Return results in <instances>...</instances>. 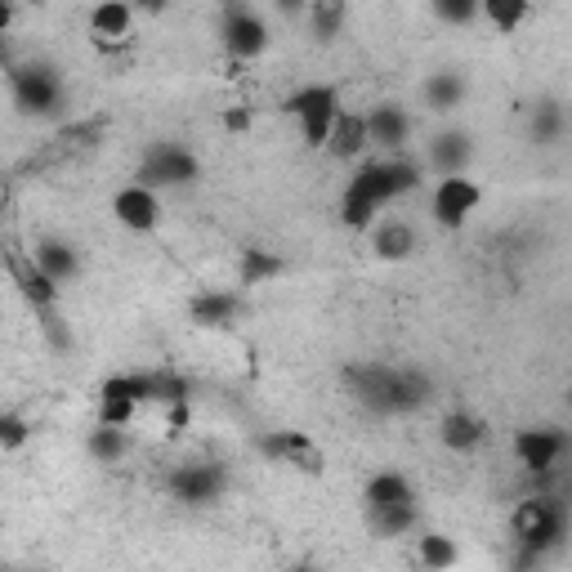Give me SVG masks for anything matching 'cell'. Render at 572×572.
Segmentation results:
<instances>
[{
    "label": "cell",
    "instance_id": "cell-23",
    "mask_svg": "<svg viewBox=\"0 0 572 572\" xmlns=\"http://www.w3.org/2000/svg\"><path fill=\"white\" fill-rule=\"evenodd\" d=\"M425 99H429V108L434 112H452L456 103L465 99V81L456 72H434L425 81Z\"/></svg>",
    "mask_w": 572,
    "mask_h": 572
},
{
    "label": "cell",
    "instance_id": "cell-6",
    "mask_svg": "<svg viewBox=\"0 0 572 572\" xmlns=\"http://www.w3.org/2000/svg\"><path fill=\"white\" fill-rule=\"evenodd\" d=\"M219 41L233 59H260L269 50V23L251 5H224L219 9Z\"/></svg>",
    "mask_w": 572,
    "mask_h": 572
},
{
    "label": "cell",
    "instance_id": "cell-34",
    "mask_svg": "<svg viewBox=\"0 0 572 572\" xmlns=\"http://www.w3.org/2000/svg\"><path fill=\"white\" fill-rule=\"evenodd\" d=\"M23 438H27L23 416H14V412L0 416V447H5V452H18V447H23Z\"/></svg>",
    "mask_w": 572,
    "mask_h": 572
},
{
    "label": "cell",
    "instance_id": "cell-16",
    "mask_svg": "<svg viewBox=\"0 0 572 572\" xmlns=\"http://www.w3.org/2000/svg\"><path fill=\"white\" fill-rule=\"evenodd\" d=\"M371 148V130H367V112H340L336 130L327 139V152L336 161H358Z\"/></svg>",
    "mask_w": 572,
    "mask_h": 572
},
{
    "label": "cell",
    "instance_id": "cell-30",
    "mask_svg": "<svg viewBox=\"0 0 572 572\" xmlns=\"http://www.w3.org/2000/svg\"><path fill=\"white\" fill-rule=\"evenodd\" d=\"M139 416V403H130V398H108L99 394V425H112V429H126L130 421Z\"/></svg>",
    "mask_w": 572,
    "mask_h": 572
},
{
    "label": "cell",
    "instance_id": "cell-10",
    "mask_svg": "<svg viewBox=\"0 0 572 572\" xmlns=\"http://www.w3.org/2000/svg\"><path fill=\"white\" fill-rule=\"evenodd\" d=\"M5 264H9V282L23 291V300L32 304L36 313H41V309H54V304H59V282L45 278V273L36 269L32 255H23L18 246H9V260H5Z\"/></svg>",
    "mask_w": 572,
    "mask_h": 572
},
{
    "label": "cell",
    "instance_id": "cell-7",
    "mask_svg": "<svg viewBox=\"0 0 572 572\" xmlns=\"http://www.w3.org/2000/svg\"><path fill=\"white\" fill-rule=\"evenodd\" d=\"M193 179H197L193 152L175 148V143H157V148H148V157H143L135 184L157 193V188H166V184H193Z\"/></svg>",
    "mask_w": 572,
    "mask_h": 572
},
{
    "label": "cell",
    "instance_id": "cell-3",
    "mask_svg": "<svg viewBox=\"0 0 572 572\" xmlns=\"http://www.w3.org/2000/svg\"><path fill=\"white\" fill-rule=\"evenodd\" d=\"M510 528H514V541H519L523 550H532V555H546V550L559 546V537H564L568 510L559 501H550V497H528V501L514 505Z\"/></svg>",
    "mask_w": 572,
    "mask_h": 572
},
{
    "label": "cell",
    "instance_id": "cell-39",
    "mask_svg": "<svg viewBox=\"0 0 572 572\" xmlns=\"http://www.w3.org/2000/svg\"><path fill=\"white\" fill-rule=\"evenodd\" d=\"M568 407H572V389H568Z\"/></svg>",
    "mask_w": 572,
    "mask_h": 572
},
{
    "label": "cell",
    "instance_id": "cell-12",
    "mask_svg": "<svg viewBox=\"0 0 572 572\" xmlns=\"http://www.w3.org/2000/svg\"><path fill=\"white\" fill-rule=\"evenodd\" d=\"M170 492H175L184 505H211L219 492H224V470L219 465H179L175 479H170Z\"/></svg>",
    "mask_w": 572,
    "mask_h": 572
},
{
    "label": "cell",
    "instance_id": "cell-18",
    "mask_svg": "<svg viewBox=\"0 0 572 572\" xmlns=\"http://www.w3.org/2000/svg\"><path fill=\"white\" fill-rule=\"evenodd\" d=\"M429 166H434L443 179L465 175V166H470V135H465V130H447V135H438L434 143H429Z\"/></svg>",
    "mask_w": 572,
    "mask_h": 572
},
{
    "label": "cell",
    "instance_id": "cell-36",
    "mask_svg": "<svg viewBox=\"0 0 572 572\" xmlns=\"http://www.w3.org/2000/svg\"><path fill=\"white\" fill-rule=\"evenodd\" d=\"M532 130H537V139H550L559 130V112H555V103H546L541 108V121H532Z\"/></svg>",
    "mask_w": 572,
    "mask_h": 572
},
{
    "label": "cell",
    "instance_id": "cell-20",
    "mask_svg": "<svg viewBox=\"0 0 572 572\" xmlns=\"http://www.w3.org/2000/svg\"><path fill=\"white\" fill-rule=\"evenodd\" d=\"M130 23H135V9L121 5V0H103V5L90 9V32L99 36V45L126 41V36H130Z\"/></svg>",
    "mask_w": 572,
    "mask_h": 572
},
{
    "label": "cell",
    "instance_id": "cell-29",
    "mask_svg": "<svg viewBox=\"0 0 572 572\" xmlns=\"http://www.w3.org/2000/svg\"><path fill=\"white\" fill-rule=\"evenodd\" d=\"M278 273H282L278 255H264V251H246L242 255V282L246 286H260L264 278H278Z\"/></svg>",
    "mask_w": 572,
    "mask_h": 572
},
{
    "label": "cell",
    "instance_id": "cell-21",
    "mask_svg": "<svg viewBox=\"0 0 572 572\" xmlns=\"http://www.w3.org/2000/svg\"><path fill=\"white\" fill-rule=\"evenodd\" d=\"M371 246H376L380 260H407V255L416 251V233L407 219H385V224H376Z\"/></svg>",
    "mask_w": 572,
    "mask_h": 572
},
{
    "label": "cell",
    "instance_id": "cell-32",
    "mask_svg": "<svg viewBox=\"0 0 572 572\" xmlns=\"http://www.w3.org/2000/svg\"><path fill=\"white\" fill-rule=\"evenodd\" d=\"M152 398L157 403H184L188 398V380L184 376H175V371H152Z\"/></svg>",
    "mask_w": 572,
    "mask_h": 572
},
{
    "label": "cell",
    "instance_id": "cell-35",
    "mask_svg": "<svg viewBox=\"0 0 572 572\" xmlns=\"http://www.w3.org/2000/svg\"><path fill=\"white\" fill-rule=\"evenodd\" d=\"M36 318H41V331H45V336L54 340V349H68V345H72V336H68V331H63V318H59V313H54V309H41V313H36Z\"/></svg>",
    "mask_w": 572,
    "mask_h": 572
},
{
    "label": "cell",
    "instance_id": "cell-5",
    "mask_svg": "<svg viewBox=\"0 0 572 572\" xmlns=\"http://www.w3.org/2000/svg\"><path fill=\"white\" fill-rule=\"evenodd\" d=\"M9 90H14L18 112L27 117H50L63 103V81L50 63H23V68H9Z\"/></svg>",
    "mask_w": 572,
    "mask_h": 572
},
{
    "label": "cell",
    "instance_id": "cell-37",
    "mask_svg": "<svg viewBox=\"0 0 572 572\" xmlns=\"http://www.w3.org/2000/svg\"><path fill=\"white\" fill-rule=\"evenodd\" d=\"M224 126H228V130H246V126H251V112H228Z\"/></svg>",
    "mask_w": 572,
    "mask_h": 572
},
{
    "label": "cell",
    "instance_id": "cell-8",
    "mask_svg": "<svg viewBox=\"0 0 572 572\" xmlns=\"http://www.w3.org/2000/svg\"><path fill=\"white\" fill-rule=\"evenodd\" d=\"M479 184L470 175H452V179H438L434 197H429V215L438 219L443 228H465V219L474 215L479 206Z\"/></svg>",
    "mask_w": 572,
    "mask_h": 572
},
{
    "label": "cell",
    "instance_id": "cell-1",
    "mask_svg": "<svg viewBox=\"0 0 572 572\" xmlns=\"http://www.w3.org/2000/svg\"><path fill=\"white\" fill-rule=\"evenodd\" d=\"M416 184H421V166H416V161H407V157L367 161V166H358V175L349 179L345 202H340V219H345V228H367L380 206L412 193Z\"/></svg>",
    "mask_w": 572,
    "mask_h": 572
},
{
    "label": "cell",
    "instance_id": "cell-22",
    "mask_svg": "<svg viewBox=\"0 0 572 572\" xmlns=\"http://www.w3.org/2000/svg\"><path fill=\"white\" fill-rule=\"evenodd\" d=\"M237 309H242V300L228 291H206L193 300V318L206 322V327H224V322L237 318Z\"/></svg>",
    "mask_w": 572,
    "mask_h": 572
},
{
    "label": "cell",
    "instance_id": "cell-28",
    "mask_svg": "<svg viewBox=\"0 0 572 572\" xmlns=\"http://www.w3.org/2000/svg\"><path fill=\"white\" fill-rule=\"evenodd\" d=\"M345 18H349V9L336 5V0H322V5L309 9V23H313V36H318V41H331V36L345 27Z\"/></svg>",
    "mask_w": 572,
    "mask_h": 572
},
{
    "label": "cell",
    "instance_id": "cell-15",
    "mask_svg": "<svg viewBox=\"0 0 572 572\" xmlns=\"http://www.w3.org/2000/svg\"><path fill=\"white\" fill-rule=\"evenodd\" d=\"M362 501H367V514H380V510H416L412 483H407L403 474H394V470L376 474V479L367 483V492H362Z\"/></svg>",
    "mask_w": 572,
    "mask_h": 572
},
{
    "label": "cell",
    "instance_id": "cell-4",
    "mask_svg": "<svg viewBox=\"0 0 572 572\" xmlns=\"http://www.w3.org/2000/svg\"><path fill=\"white\" fill-rule=\"evenodd\" d=\"M340 112L345 108H340L331 85H304V90H295L291 99H286V117L300 121V139L309 143V148H327Z\"/></svg>",
    "mask_w": 572,
    "mask_h": 572
},
{
    "label": "cell",
    "instance_id": "cell-14",
    "mask_svg": "<svg viewBox=\"0 0 572 572\" xmlns=\"http://www.w3.org/2000/svg\"><path fill=\"white\" fill-rule=\"evenodd\" d=\"M367 130H371V148H385L398 157V148L412 135V117L398 103H380V108L367 112Z\"/></svg>",
    "mask_w": 572,
    "mask_h": 572
},
{
    "label": "cell",
    "instance_id": "cell-31",
    "mask_svg": "<svg viewBox=\"0 0 572 572\" xmlns=\"http://www.w3.org/2000/svg\"><path fill=\"white\" fill-rule=\"evenodd\" d=\"M367 519L380 537H403V532L416 528V510H380V514H367Z\"/></svg>",
    "mask_w": 572,
    "mask_h": 572
},
{
    "label": "cell",
    "instance_id": "cell-11",
    "mask_svg": "<svg viewBox=\"0 0 572 572\" xmlns=\"http://www.w3.org/2000/svg\"><path fill=\"white\" fill-rule=\"evenodd\" d=\"M564 447H568V438L559 434V429H550V425H541V429H519L514 434V456H519V465L523 470H555V461L564 456Z\"/></svg>",
    "mask_w": 572,
    "mask_h": 572
},
{
    "label": "cell",
    "instance_id": "cell-26",
    "mask_svg": "<svg viewBox=\"0 0 572 572\" xmlns=\"http://www.w3.org/2000/svg\"><path fill=\"white\" fill-rule=\"evenodd\" d=\"M103 394H108V398H130V403H152V371L103 380Z\"/></svg>",
    "mask_w": 572,
    "mask_h": 572
},
{
    "label": "cell",
    "instance_id": "cell-24",
    "mask_svg": "<svg viewBox=\"0 0 572 572\" xmlns=\"http://www.w3.org/2000/svg\"><path fill=\"white\" fill-rule=\"evenodd\" d=\"M90 456L94 461H121V456H126V447H130V438H126V429H112V425H94L90 429Z\"/></svg>",
    "mask_w": 572,
    "mask_h": 572
},
{
    "label": "cell",
    "instance_id": "cell-27",
    "mask_svg": "<svg viewBox=\"0 0 572 572\" xmlns=\"http://www.w3.org/2000/svg\"><path fill=\"white\" fill-rule=\"evenodd\" d=\"M528 14H532V9L523 5V0H488V5H483V18H488L501 36H510Z\"/></svg>",
    "mask_w": 572,
    "mask_h": 572
},
{
    "label": "cell",
    "instance_id": "cell-25",
    "mask_svg": "<svg viewBox=\"0 0 572 572\" xmlns=\"http://www.w3.org/2000/svg\"><path fill=\"white\" fill-rule=\"evenodd\" d=\"M461 559V550H456L452 537H443V532H429V537H421V564L429 572H447Z\"/></svg>",
    "mask_w": 572,
    "mask_h": 572
},
{
    "label": "cell",
    "instance_id": "cell-9",
    "mask_svg": "<svg viewBox=\"0 0 572 572\" xmlns=\"http://www.w3.org/2000/svg\"><path fill=\"white\" fill-rule=\"evenodd\" d=\"M260 452L273 456V461H282V465H295V470H304V474H322V465H327L322 447L313 443L309 434H300V429H278V434H264L260 438Z\"/></svg>",
    "mask_w": 572,
    "mask_h": 572
},
{
    "label": "cell",
    "instance_id": "cell-33",
    "mask_svg": "<svg viewBox=\"0 0 572 572\" xmlns=\"http://www.w3.org/2000/svg\"><path fill=\"white\" fill-rule=\"evenodd\" d=\"M434 14L443 18V23H456V27H465V23H474V18L483 14L474 0H434Z\"/></svg>",
    "mask_w": 572,
    "mask_h": 572
},
{
    "label": "cell",
    "instance_id": "cell-13",
    "mask_svg": "<svg viewBox=\"0 0 572 572\" xmlns=\"http://www.w3.org/2000/svg\"><path fill=\"white\" fill-rule=\"evenodd\" d=\"M112 215H117V224L135 228V233H148V228H157V219H161V202H157L152 188L126 184L117 197H112Z\"/></svg>",
    "mask_w": 572,
    "mask_h": 572
},
{
    "label": "cell",
    "instance_id": "cell-17",
    "mask_svg": "<svg viewBox=\"0 0 572 572\" xmlns=\"http://www.w3.org/2000/svg\"><path fill=\"white\" fill-rule=\"evenodd\" d=\"M32 260H36V269H41L50 282H68V278H76V269H81L76 251L68 242H59V237H36Z\"/></svg>",
    "mask_w": 572,
    "mask_h": 572
},
{
    "label": "cell",
    "instance_id": "cell-19",
    "mask_svg": "<svg viewBox=\"0 0 572 572\" xmlns=\"http://www.w3.org/2000/svg\"><path fill=\"white\" fill-rule=\"evenodd\" d=\"M483 434H488V425L474 412H447L443 425H438V438H443L447 452H474L483 443Z\"/></svg>",
    "mask_w": 572,
    "mask_h": 572
},
{
    "label": "cell",
    "instance_id": "cell-2",
    "mask_svg": "<svg viewBox=\"0 0 572 572\" xmlns=\"http://www.w3.org/2000/svg\"><path fill=\"white\" fill-rule=\"evenodd\" d=\"M349 385H354L358 403L371 412H412L429 398V380L416 371H394L380 362H362L349 367Z\"/></svg>",
    "mask_w": 572,
    "mask_h": 572
},
{
    "label": "cell",
    "instance_id": "cell-38",
    "mask_svg": "<svg viewBox=\"0 0 572 572\" xmlns=\"http://www.w3.org/2000/svg\"><path fill=\"white\" fill-rule=\"evenodd\" d=\"M291 572H322V568H309V564H300V568H291Z\"/></svg>",
    "mask_w": 572,
    "mask_h": 572
}]
</instances>
